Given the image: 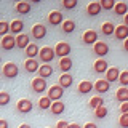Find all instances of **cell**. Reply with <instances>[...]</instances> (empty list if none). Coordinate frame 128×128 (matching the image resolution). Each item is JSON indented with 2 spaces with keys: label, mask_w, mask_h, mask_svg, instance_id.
Instances as JSON below:
<instances>
[{
  "label": "cell",
  "mask_w": 128,
  "mask_h": 128,
  "mask_svg": "<svg viewBox=\"0 0 128 128\" xmlns=\"http://www.w3.org/2000/svg\"><path fill=\"white\" fill-rule=\"evenodd\" d=\"M16 109H18V112H21V114H29L34 109V104L29 99H19L18 104H16Z\"/></svg>",
  "instance_id": "obj_7"
},
{
  "label": "cell",
  "mask_w": 128,
  "mask_h": 128,
  "mask_svg": "<svg viewBox=\"0 0 128 128\" xmlns=\"http://www.w3.org/2000/svg\"><path fill=\"white\" fill-rule=\"evenodd\" d=\"M19 128H30V126H29V125H26V123H24V125H21Z\"/></svg>",
  "instance_id": "obj_46"
},
{
  "label": "cell",
  "mask_w": 128,
  "mask_h": 128,
  "mask_svg": "<svg viewBox=\"0 0 128 128\" xmlns=\"http://www.w3.org/2000/svg\"><path fill=\"white\" fill-rule=\"evenodd\" d=\"M114 32H115V38H118V40L128 38V27L126 26H117Z\"/></svg>",
  "instance_id": "obj_23"
},
{
  "label": "cell",
  "mask_w": 128,
  "mask_h": 128,
  "mask_svg": "<svg viewBox=\"0 0 128 128\" xmlns=\"http://www.w3.org/2000/svg\"><path fill=\"white\" fill-rule=\"evenodd\" d=\"M16 11L19 14H29L30 13V3H26V2L16 3Z\"/></svg>",
  "instance_id": "obj_27"
},
{
  "label": "cell",
  "mask_w": 128,
  "mask_h": 128,
  "mask_svg": "<svg viewBox=\"0 0 128 128\" xmlns=\"http://www.w3.org/2000/svg\"><path fill=\"white\" fill-rule=\"evenodd\" d=\"M59 69L62 70V74H67L70 69H72V59L67 56V58H61L59 61Z\"/></svg>",
  "instance_id": "obj_21"
},
{
  "label": "cell",
  "mask_w": 128,
  "mask_h": 128,
  "mask_svg": "<svg viewBox=\"0 0 128 128\" xmlns=\"http://www.w3.org/2000/svg\"><path fill=\"white\" fill-rule=\"evenodd\" d=\"M45 35H46V27L43 24H35L32 27V37L34 38L42 40V38H45Z\"/></svg>",
  "instance_id": "obj_10"
},
{
  "label": "cell",
  "mask_w": 128,
  "mask_h": 128,
  "mask_svg": "<svg viewBox=\"0 0 128 128\" xmlns=\"http://www.w3.org/2000/svg\"><path fill=\"white\" fill-rule=\"evenodd\" d=\"M110 88V83L107 82V80H96V82L93 83V90L98 91V93H107Z\"/></svg>",
  "instance_id": "obj_11"
},
{
  "label": "cell",
  "mask_w": 128,
  "mask_h": 128,
  "mask_svg": "<svg viewBox=\"0 0 128 128\" xmlns=\"http://www.w3.org/2000/svg\"><path fill=\"white\" fill-rule=\"evenodd\" d=\"M114 8H115V14H118V16H125V14H126V11H128V6H126V3H125V2H118V3H115Z\"/></svg>",
  "instance_id": "obj_29"
},
{
  "label": "cell",
  "mask_w": 128,
  "mask_h": 128,
  "mask_svg": "<svg viewBox=\"0 0 128 128\" xmlns=\"http://www.w3.org/2000/svg\"><path fill=\"white\" fill-rule=\"evenodd\" d=\"M53 50H54V54L56 56H59V58H67L69 53H70V45L67 42H59Z\"/></svg>",
  "instance_id": "obj_2"
},
{
  "label": "cell",
  "mask_w": 128,
  "mask_h": 128,
  "mask_svg": "<svg viewBox=\"0 0 128 128\" xmlns=\"http://www.w3.org/2000/svg\"><path fill=\"white\" fill-rule=\"evenodd\" d=\"M0 128H8V122L3 118H0Z\"/></svg>",
  "instance_id": "obj_42"
},
{
  "label": "cell",
  "mask_w": 128,
  "mask_h": 128,
  "mask_svg": "<svg viewBox=\"0 0 128 128\" xmlns=\"http://www.w3.org/2000/svg\"><path fill=\"white\" fill-rule=\"evenodd\" d=\"M51 74H53V67H51V64H42V66L38 67V75L42 78L51 77Z\"/></svg>",
  "instance_id": "obj_19"
},
{
  "label": "cell",
  "mask_w": 128,
  "mask_h": 128,
  "mask_svg": "<svg viewBox=\"0 0 128 128\" xmlns=\"http://www.w3.org/2000/svg\"><path fill=\"white\" fill-rule=\"evenodd\" d=\"M48 22L51 24V26H59V24H62V21H64V16H62V13L61 11H50L48 13Z\"/></svg>",
  "instance_id": "obj_6"
},
{
  "label": "cell",
  "mask_w": 128,
  "mask_h": 128,
  "mask_svg": "<svg viewBox=\"0 0 128 128\" xmlns=\"http://www.w3.org/2000/svg\"><path fill=\"white\" fill-rule=\"evenodd\" d=\"M83 128H98V126H96V123H93V122H88Z\"/></svg>",
  "instance_id": "obj_43"
},
{
  "label": "cell",
  "mask_w": 128,
  "mask_h": 128,
  "mask_svg": "<svg viewBox=\"0 0 128 128\" xmlns=\"http://www.w3.org/2000/svg\"><path fill=\"white\" fill-rule=\"evenodd\" d=\"M120 112H122V114H128V101L122 102V106H120Z\"/></svg>",
  "instance_id": "obj_41"
},
{
  "label": "cell",
  "mask_w": 128,
  "mask_h": 128,
  "mask_svg": "<svg viewBox=\"0 0 128 128\" xmlns=\"http://www.w3.org/2000/svg\"><path fill=\"white\" fill-rule=\"evenodd\" d=\"M123 48H125V50L128 51V38H125V40H123Z\"/></svg>",
  "instance_id": "obj_45"
},
{
  "label": "cell",
  "mask_w": 128,
  "mask_h": 128,
  "mask_svg": "<svg viewBox=\"0 0 128 128\" xmlns=\"http://www.w3.org/2000/svg\"><path fill=\"white\" fill-rule=\"evenodd\" d=\"M118 123H120L122 128H128V114H122V115H120Z\"/></svg>",
  "instance_id": "obj_39"
},
{
  "label": "cell",
  "mask_w": 128,
  "mask_h": 128,
  "mask_svg": "<svg viewBox=\"0 0 128 128\" xmlns=\"http://www.w3.org/2000/svg\"><path fill=\"white\" fill-rule=\"evenodd\" d=\"M22 29H24V22L21 21V19H14L13 22L10 24V32H11V35H14V34H22Z\"/></svg>",
  "instance_id": "obj_14"
},
{
  "label": "cell",
  "mask_w": 128,
  "mask_h": 128,
  "mask_svg": "<svg viewBox=\"0 0 128 128\" xmlns=\"http://www.w3.org/2000/svg\"><path fill=\"white\" fill-rule=\"evenodd\" d=\"M62 94H64V88H61L59 85H53L48 90V98L51 101H59L62 98Z\"/></svg>",
  "instance_id": "obj_5"
},
{
  "label": "cell",
  "mask_w": 128,
  "mask_h": 128,
  "mask_svg": "<svg viewBox=\"0 0 128 128\" xmlns=\"http://www.w3.org/2000/svg\"><path fill=\"white\" fill-rule=\"evenodd\" d=\"M26 56L29 59H34L35 56H38V46L35 45V43H30V45L26 48Z\"/></svg>",
  "instance_id": "obj_28"
},
{
  "label": "cell",
  "mask_w": 128,
  "mask_h": 128,
  "mask_svg": "<svg viewBox=\"0 0 128 128\" xmlns=\"http://www.w3.org/2000/svg\"><path fill=\"white\" fill-rule=\"evenodd\" d=\"M118 82L122 83L123 86L128 85V72L126 70H123V72H120V74H118Z\"/></svg>",
  "instance_id": "obj_37"
},
{
  "label": "cell",
  "mask_w": 128,
  "mask_h": 128,
  "mask_svg": "<svg viewBox=\"0 0 128 128\" xmlns=\"http://www.w3.org/2000/svg\"><path fill=\"white\" fill-rule=\"evenodd\" d=\"M69 128H82L78 123H69Z\"/></svg>",
  "instance_id": "obj_44"
},
{
  "label": "cell",
  "mask_w": 128,
  "mask_h": 128,
  "mask_svg": "<svg viewBox=\"0 0 128 128\" xmlns=\"http://www.w3.org/2000/svg\"><path fill=\"white\" fill-rule=\"evenodd\" d=\"M107 112H109V110H107L106 106H99V107L94 109V115L98 118H104V117H107Z\"/></svg>",
  "instance_id": "obj_33"
},
{
  "label": "cell",
  "mask_w": 128,
  "mask_h": 128,
  "mask_svg": "<svg viewBox=\"0 0 128 128\" xmlns=\"http://www.w3.org/2000/svg\"><path fill=\"white\" fill-rule=\"evenodd\" d=\"M56 128H69V123L64 122V120H59V122L56 123Z\"/></svg>",
  "instance_id": "obj_40"
},
{
  "label": "cell",
  "mask_w": 128,
  "mask_h": 128,
  "mask_svg": "<svg viewBox=\"0 0 128 128\" xmlns=\"http://www.w3.org/2000/svg\"><path fill=\"white\" fill-rule=\"evenodd\" d=\"M99 106H104V99L101 98V96H94V98L90 99V107L93 110L96 109V107H99Z\"/></svg>",
  "instance_id": "obj_32"
},
{
  "label": "cell",
  "mask_w": 128,
  "mask_h": 128,
  "mask_svg": "<svg viewBox=\"0 0 128 128\" xmlns=\"http://www.w3.org/2000/svg\"><path fill=\"white\" fill-rule=\"evenodd\" d=\"M72 83H74V77L69 74H61V77H59V86L61 88H69L72 86Z\"/></svg>",
  "instance_id": "obj_17"
},
{
  "label": "cell",
  "mask_w": 128,
  "mask_h": 128,
  "mask_svg": "<svg viewBox=\"0 0 128 128\" xmlns=\"http://www.w3.org/2000/svg\"><path fill=\"white\" fill-rule=\"evenodd\" d=\"M30 86H32V90H34L35 93H43V91L46 90V80L42 78V77H35L32 80Z\"/></svg>",
  "instance_id": "obj_4"
},
{
  "label": "cell",
  "mask_w": 128,
  "mask_h": 128,
  "mask_svg": "<svg viewBox=\"0 0 128 128\" xmlns=\"http://www.w3.org/2000/svg\"><path fill=\"white\" fill-rule=\"evenodd\" d=\"M115 5L114 0H101L99 2V6H101V10H112Z\"/></svg>",
  "instance_id": "obj_34"
},
{
  "label": "cell",
  "mask_w": 128,
  "mask_h": 128,
  "mask_svg": "<svg viewBox=\"0 0 128 128\" xmlns=\"http://www.w3.org/2000/svg\"><path fill=\"white\" fill-rule=\"evenodd\" d=\"M8 32H10V24L5 22V21H0V35H8Z\"/></svg>",
  "instance_id": "obj_36"
},
{
  "label": "cell",
  "mask_w": 128,
  "mask_h": 128,
  "mask_svg": "<svg viewBox=\"0 0 128 128\" xmlns=\"http://www.w3.org/2000/svg\"><path fill=\"white\" fill-rule=\"evenodd\" d=\"M86 13L90 16H96L101 13V6H99V2H91L90 5L86 6Z\"/></svg>",
  "instance_id": "obj_25"
},
{
  "label": "cell",
  "mask_w": 128,
  "mask_h": 128,
  "mask_svg": "<svg viewBox=\"0 0 128 128\" xmlns=\"http://www.w3.org/2000/svg\"><path fill=\"white\" fill-rule=\"evenodd\" d=\"M38 62L35 61V59H26V62H24V69L26 72H29V74H34V72L38 70Z\"/></svg>",
  "instance_id": "obj_18"
},
{
  "label": "cell",
  "mask_w": 128,
  "mask_h": 128,
  "mask_svg": "<svg viewBox=\"0 0 128 128\" xmlns=\"http://www.w3.org/2000/svg\"><path fill=\"white\" fill-rule=\"evenodd\" d=\"M62 32L64 34H72V32L75 30V22L72 21V19H66V21H62Z\"/></svg>",
  "instance_id": "obj_26"
},
{
  "label": "cell",
  "mask_w": 128,
  "mask_h": 128,
  "mask_svg": "<svg viewBox=\"0 0 128 128\" xmlns=\"http://www.w3.org/2000/svg\"><path fill=\"white\" fill-rule=\"evenodd\" d=\"M62 6L66 8V10H72V8L77 6V0H64V2H62Z\"/></svg>",
  "instance_id": "obj_38"
},
{
  "label": "cell",
  "mask_w": 128,
  "mask_h": 128,
  "mask_svg": "<svg viewBox=\"0 0 128 128\" xmlns=\"http://www.w3.org/2000/svg\"><path fill=\"white\" fill-rule=\"evenodd\" d=\"M114 30H115V26L112 22H109V21L104 22L102 26H101V32H102L104 35H112V34H114Z\"/></svg>",
  "instance_id": "obj_30"
},
{
  "label": "cell",
  "mask_w": 128,
  "mask_h": 128,
  "mask_svg": "<svg viewBox=\"0 0 128 128\" xmlns=\"http://www.w3.org/2000/svg\"><path fill=\"white\" fill-rule=\"evenodd\" d=\"M51 102H53V101H51L48 96H43V98L38 99V107H40V109H43V110H46V109H50Z\"/></svg>",
  "instance_id": "obj_31"
},
{
  "label": "cell",
  "mask_w": 128,
  "mask_h": 128,
  "mask_svg": "<svg viewBox=\"0 0 128 128\" xmlns=\"http://www.w3.org/2000/svg\"><path fill=\"white\" fill-rule=\"evenodd\" d=\"M50 109H51V112H53L54 115H61L64 112V109H66V106H64V102L59 99V101H53V102H51Z\"/></svg>",
  "instance_id": "obj_16"
},
{
  "label": "cell",
  "mask_w": 128,
  "mask_h": 128,
  "mask_svg": "<svg viewBox=\"0 0 128 128\" xmlns=\"http://www.w3.org/2000/svg\"><path fill=\"white\" fill-rule=\"evenodd\" d=\"M78 93H82V94H86V93H90V91H93V83L91 82H88V80H83V82H80L78 83Z\"/></svg>",
  "instance_id": "obj_22"
},
{
  "label": "cell",
  "mask_w": 128,
  "mask_h": 128,
  "mask_svg": "<svg viewBox=\"0 0 128 128\" xmlns=\"http://www.w3.org/2000/svg\"><path fill=\"white\" fill-rule=\"evenodd\" d=\"M3 75H5L6 78H16L18 77V74H19V69H18V66H16L14 62H6L5 66H3Z\"/></svg>",
  "instance_id": "obj_3"
},
{
  "label": "cell",
  "mask_w": 128,
  "mask_h": 128,
  "mask_svg": "<svg viewBox=\"0 0 128 128\" xmlns=\"http://www.w3.org/2000/svg\"><path fill=\"white\" fill-rule=\"evenodd\" d=\"M8 102H10V93L0 91V106H6Z\"/></svg>",
  "instance_id": "obj_35"
},
{
  "label": "cell",
  "mask_w": 128,
  "mask_h": 128,
  "mask_svg": "<svg viewBox=\"0 0 128 128\" xmlns=\"http://www.w3.org/2000/svg\"><path fill=\"white\" fill-rule=\"evenodd\" d=\"M14 38H16V46L21 48V50H26V48L30 45V38H29L27 34H19L18 37H14Z\"/></svg>",
  "instance_id": "obj_12"
},
{
  "label": "cell",
  "mask_w": 128,
  "mask_h": 128,
  "mask_svg": "<svg viewBox=\"0 0 128 128\" xmlns=\"http://www.w3.org/2000/svg\"><path fill=\"white\" fill-rule=\"evenodd\" d=\"M0 61H2V58H0Z\"/></svg>",
  "instance_id": "obj_47"
},
{
  "label": "cell",
  "mask_w": 128,
  "mask_h": 128,
  "mask_svg": "<svg viewBox=\"0 0 128 128\" xmlns=\"http://www.w3.org/2000/svg\"><path fill=\"white\" fill-rule=\"evenodd\" d=\"M118 74H120V70L117 69V67H109V69L106 70V80L109 83L117 82V80H118Z\"/></svg>",
  "instance_id": "obj_15"
},
{
  "label": "cell",
  "mask_w": 128,
  "mask_h": 128,
  "mask_svg": "<svg viewBox=\"0 0 128 128\" xmlns=\"http://www.w3.org/2000/svg\"><path fill=\"white\" fill-rule=\"evenodd\" d=\"M93 51L99 56V58H102V56H106L109 53V45H107L106 42H96L93 45Z\"/></svg>",
  "instance_id": "obj_9"
},
{
  "label": "cell",
  "mask_w": 128,
  "mask_h": 128,
  "mask_svg": "<svg viewBox=\"0 0 128 128\" xmlns=\"http://www.w3.org/2000/svg\"><path fill=\"white\" fill-rule=\"evenodd\" d=\"M82 40H83L85 45H94V43L98 42V32H96V30H86V32H83Z\"/></svg>",
  "instance_id": "obj_8"
},
{
  "label": "cell",
  "mask_w": 128,
  "mask_h": 128,
  "mask_svg": "<svg viewBox=\"0 0 128 128\" xmlns=\"http://www.w3.org/2000/svg\"><path fill=\"white\" fill-rule=\"evenodd\" d=\"M16 46V38L13 37V35H5V37L2 38V48L3 50H6V51H10V50H13V48Z\"/></svg>",
  "instance_id": "obj_13"
},
{
  "label": "cell",
  "mask_w": 128,
  "mask_h": 128,
  "mask_svg": "<svg viewBox=\"0 0 128 128\" xmlns=\"http://www.w3.org/2000/svg\"><path fill=\"white\" fill-rule=\"evenodd\" d=\"M93 69H94V72H98V74H104V72L109 69V66H107V61H104L102 58H99L98 61L94 62Z\"/></svg>",
  "instance_id": "obj_20"
},
{
  "label": "cell",
  "mask_w": 128,
  "mask_h": 128,
  "mask_svg": "<svg viewBox=\"0 0 128 128\" xmlns=\"http://www.w3.org/2000/svg\"><path fill=\"white\" fill-rule=\"evenodd\" d=\"M54 50L53 48H50V46H43V48H40L38 50V58H40V61L42 62H51L54 59Z\"/></svg>",
  "instance_id": "obj_1"
},
{
  "label": "cell",
  "mask_w": 128,
  "mask_h": 128,
  "mask_svg": "<svg viewBox=\"0 0 128 128\" xmlns=\"http://www.w3.org/2000/svg\"><path fill=\"white\" fill-rule=\"evenodd\" d=\"M115 99L120 102H126L128 101V88L126 86H122L117 90V93H115Z\"/></svg>",
  "instance_id": "obj_24"
}]
</instances>
